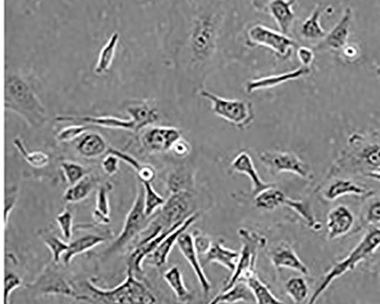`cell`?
<instances>
[{
  "instance_id": "cell-26",
  "label": "cell",
  "mask_w": 380,
  "mask_h": 304,
  "mask_svg": "<svg viewBox=\"0 0 380 304\" xmlns=\"http://www.w3.org/2000/svg\"><path fill=\"white\" fill-rule=\"evenodd\" d=\"M110 236L98 234H89L70 243L66 253L62 258L64 266L70 265L76 256L88 252L108 241Z\"/></svg>"
},
{
  "instance_id": "cell-14",
  "label": "cell",
  "mask_w": 380,
  "mask_h": 304,
  "mask_svg": "<svg viewBox=\"0 0 380 304\" xmlns=\"http://www.w3.org/2000/svg\"><path fill=\"white\" fill-rule=\"evenodd\" d=\"M295 1L273 0V1H255L252 4L260 11L268 14L278 26L279 31L289 36L295 20L293 6Z\"/></svg>"
},
{
  "instance_id": "cell-54",
  "label": "cell",
  "mask_w": 380,
  "mask_h": 304,
  "mask_svg": "<svg viewBox=\"0 0 380 304\" xmlns=\"http://www.w3.org/2000/svg\"><path fill=\"white\" fill-rule=\"evenodd\" d=\"M342 51L344 58L348 61H354L356 59V56L359 55V49L354 43H348Z\"/></svg>"
},
{
  "instance_id": "cell-28",
  "label": "cell",
  "mask_w": 380,
  "mask_h": 304,
  "mask_svg": "<svg viewBox=\"0 0 380 304\" xmlns=\"http://www.w3.org/2000/svg\"><path fill=\"white\" fill-rule=\"evenodd\" d=\"M374 192L356 184L349 179H337L324 191V196L327 200L335 201L343 196H371Z\"/></svg>"
},
{
  "instance_id": "cell-42",
  "label": "cell",
  "mask_w": 380,
  "mask_h": 304,
  "mask_svg": "<svg viewBox=\"0 0 380 304\" xmlns=\"http://www.w3.org/2000/svg\"><path fill=\"white\" fill-rule=\"evenodd\" d=\"M144 188L145 213L147 218L151 217L155 211L165 204L166 200L159 195L151 183H141Z\"/></svg>"
},
{
  "instance_id": "cell-25",
  "label": "cell",
  "mask_w": 380,
  "mask_h": 304,
  "mask_svg": "<svg viewBox=\"0 0 380 304\" xmlns=\"http://www.w3.org/2000/svg\"><path fill=\"white\" fill-rule=\"evenodd\" d=\"M207 263H217L233 273L238 262L240 253L227 248L222 241H213L210 250L205 255Z\"/></svg>"
},
{
  "instance_id": "cell-41",
  "label": "cell",
  "mask_w": 380,
  "mask_h": 304,
  "mask_svg": "<svg viewBox=\"0 0 380 304\" xmlns=\"http://www.w3.org/2000/svg\"><path fill=\"white\" fill-rule=\"evenodd\" d=\"M13 143L21 155L24 157V159L31 166L36 168H42L48 165L50 163V157L48 154L40 151L29 152L21 138H15Z\"/></svg>"
},
{
  "instance_id": "cell-13",
  "label": "cell",
  "mask_w": 380,
  "mask_h": 304,
  "mask_svg": "<svg viewBox=\"0 0 380 304\" xmlns=\"http://www.w3.org/2000/svg\"><path fill=\"white\" fill-rule=\"evenodd\" d=\"M182 138V132L178 128L155 127L145 132L142 142L148 152L163 153L172 150Z\"/></svg>"
},
{
  "instance_id": "cell-55",
  "label": "cell",
  "mask_w": 380,
  "mask_h": 304,
  "mask_svg": "<svg viewBox=\"0 0 380 304\" xmlns=\"http://www.w3.org/2000/svg\"><path fill=\"white\" fill-rule=\"evenodd\" d=\"M365 175L367 177H370V178L374 179L375 180H377V182H380V169H378V170H375V171L371 172L369 173H367Z\"/></svg>"
},
{
  "instance_id": "cell-49",
  "label": "cell",
  "mask_w": 380,
  "mask_h": 304,
  "mask_svg": "<svg viewBox=\"0 0 380 304\" xmlns=\"http://www.w3.org/2000/svg\"><path fill=\"white\" fill-rule=\"evenodd\" d=\"M192 236L195 248H197L199 254L204 256L210 250L213 241L210 239V236L198 231L192 234Z\"/></svg>"
},
{
  "instance_id": "cell-30",
  "label": "cell",
  "mask_w": 380,
  "mask_h": 304,
  "mask_svg": "<svg viewBox=\"0 0 380 304\" xmlns=\"http://www.w3.org/2000/svg\"><path fill=\"white\" fill-rule=\"evenodd\" d=\"M78 152L86 159H96L103 153L107 152L108 146L105 139L101 135L91 132L85 135L77 145Z\"/></svg>"
},
{
  "instance_id": "cell-33",
  "label": "cell",
  "mask_w": 380,
  "mask_h": 304,
  "mask_svg": "<svg viewBox=\"0 0 380 304\" xmlns=\"http://www.w3.org/2000/svg\"><path fill=\"white\" fill-rule=\"evenodd\" d=\"M163 278L179 301L185 303L192 299L191 292L184 283L181 270L178 266H172L168 269Z\"/></svg>"
},
{
  "instance_id": "cell-29",
  "label": "cell",
  "mask_w": 380,
  "mask_h": 304,
  "mask_svg": "<svg viewBox=\"0 0 380 304\" xmlns=\"http://www.w3.org/2000/svg\"><path fill=\"white\" fill-rule=\"evenodd\" d=\"M240 302L247 303L255 302L251 290L245 281H240L232 288L222 290L208 304H234Z\"/></svg>"
},
{
  "instance_id": "cell-23",
  "label": "cell",
  "mask_w": 380,
  "mask_h": 304,
  "mask_svg": "<svg viewBox=\"0 0 380 304\" xmlns=\"http://www.w3.org/2000/svg\"><path fill=\"white\" fill-rule=\"evenodd\" d=\"M195 171L190 164H183L170 171L167 177V187L170 194H192L195 187Z\"/></svg>"
},
{
  "instance_id": "cell-35",
  "label": "cell",
  "mask_w": 380,
  "mask_h": 304,
  "mask_svg": "<svg viewBox=\"0 0 380 304\" xmlns=\"http://www.w3.org/2000/svg\"><path fill=\"white\" fill-rule=\"evenodd\" d=\"M120 41V33L115 31L112 33L108 41L105 44L99 53L97 64L95 68V73L101 75L106 73L111 66L115 54Z\"/></svg>"
},
{
  "instance_id": "cell-36",
  "label": "cell",
  "mask_w": 380,
  "mask_h": 304,
  "mask_svg": "<svg viewBox=\"0 0 380 304\" xmlns=\"http://www.w3.org/2000/svg\"><path fill=\"white\" fill-rule=\"evenodd\" d=\"M287 196L282 190L273 186L262 191L255 196V205L258 209L273 211L281 206H284V201Z\"/></svg>"
},
{
  "instance_id": "cell-17",
  "label": "cell",
  "mask_w": 380,
  "mask_h": 304,
  "mask_svg": "<svg viewBox=\"0 0 380 304\" xmlns=\"http://www.w3.org/2000/svg\"><path fill=\"white\" fill-rule=\"evenodd\" d=\"M177 228L164 231L151 241L133 246L132 251L128 258H126V274L140 277L143 276V262L145 258H148L149 256L153 254L161 241H163L170 232L175 230Z\"/></svg>"
},
{
  "instance_id": "cell-32",
  "label": "cell",
  "mask_w": 380,
  "mask_h": 304,
  "mask_svg": "<svg viewBox=\"0 0 380 304\" xmlns=\"http://www.w3.org/2000/svg\"><path fill=\"white\" fill-rule=\"evenodd\" d=\"M113 188V184L110 182L103 183L98 188L96 207L92 216L99 225H108L111 222L109 194Z\"/></svg>"
},
{
  "instance_id": "cell-27",
  "label": "cell",
  "mask_w": 380,
  "mask_h": 304,
  "mask_svg": "<svg viewBox=\"0 0 380 304\" xmlns=\"http://www.w3.org/2000/svg\"><path fill=\"white\" fill-rule=\"evenodd\" d=\"M328 9V7L319 4L315 7L312 14L302 22L299 33L303 39L309 42L319 41L320 42L325 38L327 32L322 28L320 18Z\"/></svg>"
},
{
  "instance_id": "cell-53",
  "label": "cell",
  "mask_w": 380,
  "mask_h": 304,
  "mask_svg": "<svg viewBox=\"0 0 380 304\" xmlns=\"http://www.w3.org/2000/svg\"><path fill=\"white\" fill-rule=\"evenodd\" d=\"M171 151L174 152L175 154L178 157H185L191 152L190 145L182 138L175 144Z\"/></svg>"
},
{
  "instance_id": "cell-5",
  "label": "cell",
  "mask_w": 380,
  "mask_h": 304,
  "mask_svg": "<svg viewBox=\"0 0 380 304\" xmlns=\"http://www.w3.org/2000/svg\"><path fill=\"white\" fill-rule=\"evenodd\" d=\"M198 93L202 98L210 101L212 110L216 116L222 118L238 130H245L255 120V109L249 100L227 99L205 88L201 89Z\"/></svg>"
},
{
  "instance_id": "cell-18",
  "label": "cell",
  "mask_w": 380,
  "mask_h": 304,
  "mask_svg": "<svg viewBox=\"0 0 380 304\" xmlns=\"http://www.w3.org/2000/svg\"><path fill=\"white\" fill-rule=\"evenodd\" d=\"M199 218V214H192L185 221H184L178 228L170 232L166 238L161 241L156 250L153 254L148 257L149 263L155 268L165 266L168 261V257L177 244L180 236L186 232L187 230Z\"/></svg>"
},
{
  "instance_id": "cell-47",
  "label": "cell",
  "mask_w": 380,
  "mask_h": 304,
  "mask_svg": "<svg viewBox=\"0 0 380 304\" xmlns=\"http://www.w3.org/2000/svg\"><path fill=\"white\" fill-rule=\"evenodd\" d=\"M22 285V279L19 276L14 273H9L6 274L5 278V304H9L11 295L17 288Z\"/></svg>"
},
{
  "instance_id": "cell-6",
  "label": "cell",
  "mask_w": 380,
  "mask_h": 304,
  "mask_svg": "<svg viewBox=\"0 0 380 304\" xmlns=\"http://www.w3.org/2000/svg\"><path fill=\"white\" fill-rule=\"evenodd\" d=\"M246 43L250 48L269 49L282 60L289 58L293 50L299 48L297 41L289 36L262 24L252 25L247 29Z\"/></svg>"
},
{
  "instance_id": "cell-37",
  "label": "cell",
  "mask_w": 380,
  "mask_h": 304,
  "mask_svg": "<svg viewBox=\"0 0 380 304\" xmlns=\"http://www.w3.org/2000/svg\"><path fill=\"white\" fill-rule=\"evenodd\" d=\"M247 285L251 290L257 304H284L283 301L276 298L258 278L257 275L246 281Z\"/></svg>"
},
{
  "instance_id": "cell-4",
  "label": "cell",
  "mask_w": 380,
  "mask_h": 304,
  "mask_svg": "<svg viewBox=\"0 0 380 304\" xmlns=\"http://www.w3.org/2000/svg\"><path fill=\"white\" fill-rule=\"evenodd\" d=\"M238 234L242 243L238 262L222 290L232 288L240 281L246 283L248 279L257 275L256 268L258 253L267 243V239L263 236L245 229H240Z\"/></svg>"
},
{
  "instance_id": "cell-39",
  "label": "cell",
  "mask_w": 380,
  "mask_h": 304,
  "mask_svg": "<svg viewBox=\"0 0 380 304\" xmlns=\"http://www.w3.org/2000/svg\"><path fill=\"white\" fill-rule=\"evenodd\" d=\"M284 206L289 207L300 216L311 229L318 228L314 210L307 200H298L285 198Z\"/></svg>"
},
{
  "instance_id": "cell-8",
  "label": "cell",
  "mask_w": 380,
  "mask_h": 304,
  "mask_svg": "<svg viewBox=\"0 0 380 304\" xmlns=\"http://www.w3.org/2000/svg\"><path fill=\"white\" fill-rule=\"evenodd\" d=\"M379 246L380 229L374 228L364 236L346 258L332 268L322 280L321 285L327 289L333 281L354 269L356 265L374 253Z\"/></svg>"
},
{
  "instance_id": "cell-43",
  "label": "cell",
  "mask_w": 380,
  "mask_h": 304,
  "mask_svg": "<svg viewBox=\"0 0 380 304\" xmlns=\"http://www.w3.org/2000/svg\"><path fill=\"white\" fill-rule=\"evenodd\" d=\"M61 167L66 182L71 186L76 184L88 174L84 166L73 162L63 161Z\"/></svg>"
},
{
  "instance_id": "cell-11",
  "label": "cell",
  "mask_w": 380,
  "mask_h": 304,
  "mask_svg": "<svg viewBox=\"0 0 380 304\" xmlns=\"http://www.w3.org/2000/svg\"><path fill=\"white\" fill-rule=\"evenodd\" d=\"M192 196V194L189 193L170 194L153 221L165 231L180 226L192 215L190 211Z\"/></svg>"
},
{
  "instance_id": "cell-2",
  "label": "cell",
  "mask_w": 380,
  "mask_h": 304,
  "mask_svg": "<svg viewBox=\"0 0 380 304\" xmlns=\"http://www.w3.org/2000/svg\"><path fill=\"white\" fill-rule=\"evenodd\" d=\"M74 304H165L143 276L126 274L122 283L113 288H101L93 278L73 281Z\"/></svg>"
},
{
  "instance_id": "cell-44",
  "label": "cell",
  "mask_w": 380,
  "mask_h": 304,
  "mask_svg": "<svg viewBox=\"0 0 380 304\" xmlns=\"http://www.w3.org/2000/svg\"><path fill=\"white\" fill-rule=\"evenodd\" d=\"M56 221L63 239L67 241H71L73 235V215L72 211L66 209L56 216Z\"/></svg>"
},
{
  "instance_id": "cell-40",
  "label": "cell",
  "mask_w": 380,
  "mask_h": 304,
  "mask_svg": "<svg viewBox=\"0 0 380 304\" xmlns=\"http://www.w3.org/2000/svg\"><path fill=\"white\" fill-rule=\"evenodd\" d=\"M285 290L294 303L301 304L307 299L309 288L304 278L293 277L287 281Z\"/></svg>"
},
{
  "instance_id": "cell-38",
  "label": "cell",
  "mask_w": 380,
  "mask_h": 304,
  "mask_svg": "<svg viewBox=\"0 0 380 304\" xmlns=\"http://www.w3.org/2000/svg\"><path fill=\"white\" fill-rule=\"evenodd\" d=\"M40 239L51 251L53 263L58 265L62 261L63 255L66 253L70 243H66L49 230L40 232Z\"/></svg>"
},
{
  "instance_id": "cell-57",
  "label": "cell",
  "mask_w": 380,
  "mask_h": 304,
  "mask_svg": "<svg viewBox=\"0 0 380 304\" xmlns=\"http://www.w3.org/2000/svg\"><path fill=\"white\" fill-rule=\"evenodd\" d=\"M378 73L380 74V65L379 66V68H378Z\"/></svg>"
},
{
  "instance_id": "cell-31",
  "label": "cell",
  "mask_w": 380,
  "mask_h": 304,
  "mask_svg": "<svg viewBox=\"0 0 380 304\" xmlns=\"http://www.w3.org/2000/svg\"><path fill=\"white\" fill-rule=\"evenodd\" d=\"M98 185L97 178L91 174L86 175L79 182L68 187L63 194V199L70 204H76L87 199Z\"/></svg>"
},
{
  "instance_id": "cell-20",
  "label": "cell",
  "mask_w": 380,
  "mask_h": 304,
  "mask_svg": "<svg viewBox=\"0 0 380 304\" xmlns=\"http://www.w3.org/2000/svg\"><path fill=\"white\" fill-rule=\"evenodd\" d=\"M230 169L232 172L248 177L252 184V192L255 196L261 193L262 191L274 186L272 184L263 182L257 171L250 154L247 152H240L230 164Z\"/></svg>"
},
{
  "instance_id": "cell-10",
  "label": "cell",
  "mask_w": 380,
  "mask_h": 304,
  "mask_svg": "<svg viewBox=\"0 0 380 304\" xmlns=\"http://www.w3.org/2000/svg\"><path fill=\"white\" fill-rule=\"evenodd\" d=\"M259 159L273 174L291 173L306 179L313 177L309 165L292 152L263 151Z\"/></svg>"
},
{
  "instance_id": "cell-52",
  "label": "cell",
  "mask_w": 380,
  "mask_h": 304,
  "mask_svg": "<svg viewBox=\"0 0 380 304\" xmlns=\"http://www.w3.org/2000/svg\"><path fill=\"white\" fill-rule=\"evenodd\" d=\"M140 183H151L156 177L155 168L152 165L144 164L141 170L137 173Z\"/></svg>"
},
{
  "instance_id": "cell-34",
  "label": "cell",
  "mask_w": 380,
  "mask_h": 304,
  "mask_svg": "<svg viewBox=\"0 0 380 304\" xmlns=\"http://www.w3.org/2000/svg\"><path fill=\"white\" fill-rule=\"evenodd\" d=\"M130 118L135 123L136 132L154 125L159 120L158 110L148 104H139L128 108Z\"/></svg>"
},
{
  "instance_id": "cell-24",
  "label": "cell",
  "mask_w": 380,
  "mask_h": 304,
  "mask_svg": "<svg viewBox=\"0 0 380 304\" xmlns=\"http://www.w3.org/2000/svg\"><path fill=\"white\" fill-rule=\"evenodd\" d=\"M57 122H82L111 129H122L136 132L135 123L133 119L124 120L115 117H73L59 116L55 118Z\"/></svg>"
},
{
  "instance_id": "cell-19",
  "label": "cell",
  "mask_w": 380,
  "mask_h": 304,
  "mask_svg": "<svg viewBox=\"0 0 380 304\" xmlns=\"http://www.w3.org/2000/svg\"><path fill=\"white\" fill-rule=\"evenodd\" d=\"M270 258L275 268H289L304 276L309 275L307 266L289 243L281 242L274 246L270 252Z\"/></svg>"
},
{
  "instance_id": "cell-48",
  "label": "cell",
  "mask_w": 380,
  "mask_h": 304,
  "mask_svg": "<svg viewBox=\"0 0 380 304\" xmlns=\"http://www.w3.org/2000/svg\"><path fill=\"white\" fill-rule=\"evenodd\" d=\"M107 156L101 162V167L103 172L108 176H113L117 174L119 170L120 159L116 155L107 153Z\"/></svg>"
},
{
  "instance_id": "cell-16",
  "label": "cell",
  "mask_w": 380,
  "mask_h": 304,
  "mask_svg": "<svg viewBox=\"0 0 380 304\" xmlns=\"http://www.w3.org/2000/svg\"><path fill=\"white\" fill-rule=\"evenodd\" d=\"M352 13L351 8L348 7L345 9L336 26L330 32L327 33L324 40H322L316 45L314 51H342L346 46L350 35Z\"/></svg>"
},
{
  "instance_id": "cell-7",
  "label": "cell",
  "mask_w": 380,
  "mask_h": 304,
  "mask_svg": "<svg viewBox=\"0 0 380 304\" xmlns=\"http://www.w3.org/2000/svg\"><path fill=\"white\" fill-rule=\"evenodd\" d=\"M144 196V188L140 183L133 205L125 217L123 228L118 238L103 252V254L111 256L118 253L148 226L149 222L147 223L148 218L145 213Z\"/></svg>"
},
{
  "instance_id": "cell-21",
  "label": "cell",
  "mask_w": 380,
  "mask_h": 304,
  "mask_svg": "<svg viewBox=\"0 0 380 304\" xmlns=\"http://www.w3.org/2000/svg\"><path fill=\"white\" fill-rule=\"evenodd\" d=\"M310 72L309 67L301 66L289 72L256 78L247 83L246 93L252 94L261 90L277 87L287 82L299 80L308 75Z\"/></svg>"
},
{
  "instance_id": "cell-56",
  "label": "cell",
  "mask_w": 380,
  "mask_h": 304,
  "mask_svg": "<svg viewBox=\"0 0 380 304\" xmlns=\"http://www.w3.org/2000/svg\"><path fill=\"white\" fill-rule=\"evenodd\" d=\"M320 296L319 293L315 290L306 304H316Z\"/></svg>"
},
{
  "instance_id": "cell-22",
  "label": "cell",
  "mask_w": 380,
  "mask_h": 304,
  "mask_svg": "<svg viewBox=\"0 0 380 304\" xmlns=\"http://www.w3.org/2000/svg\"><path fill=\"white\" fill-rule=\"evenodd\" d=\"M328 239L336 240L346 235L352 229L354 224V216L352 211L345 206L333 208L327 216Z\"/></svg>"
},
{
  "instance_id": "cell-50",
  "label": "cell",
  "mask_w": 380,
  "mask_h": 304,
  "mask_svg": "<svg viewBox=\"0 0 380 304\" xmlns=\"http://www.w3.org/2000/svg\"><path fill=\"white\" fill-rule=\"evenodd\" d=\"M297 56L302 66L309 67V68L315 58L314 51L307 47H299L297 49Z\"/></svg>"
},
{
  "instance_id": "cell-46",
  "label": "cell",
  "mask_w": 380,
  "mask_h": 304,
  "mask_svg": "<svg viewBox=\"0 0 380 304\" xmlns=\"http://www.w3.org/2000/svg\"><path fill=\"white\" fill-rule=\"evenodd\" d=\"M19 196V189L11 187L6 189L5 197V226L7 228L10 214L16 206Z\"/></svg>"
},
{
  "instance_id": "cell-3",
  "label": "cell",
  "mask_w": 380,
  "mask_h": 304,
  "mask_svg": "<svg viewBox=\"0 0 380 304\" xmlns=\"http://www.w3.org/2000/svg\"><path fill=\"white\" fill-rule=\"evenodd\" d=\"M5 108L25 120L32 128H39L47 121V110L24 78L10 74L6 78Z\"/></svg>"
},
{
  "instance_id": "cell-12",
  "label": "cell",
  "mask_w": 380,
  "mask_h": 304,
  "mask_svg": "<svg viewBox=\"0 0 380 304\" xmlns=\"http://www.w3.org/2000/svg\"><path fill=\"white\" fill-rule=\"evenodd\" d=\"M349 145L358 148L353 152L344 154L342 161H351L354 164L369 168L368 173L380 169V142H366L365 137L359 134L353 135Z\"/></svg>"
},
{
  "instance_id": "cell-51",
  "label": "cell",
  "mask_w": 380,
  "mask_h": 304,
  "mask_svg": "<svg viewBox=\"0 0 380 304\" xmlns=\"http://www.w3.org/2000/svg\"><path fill=\"white\" fill-rule=\"evenodd\" d=\"M365 221L368 224L380 223V200H377L368 207L366 212Z\"/></svg>"
},
{
  "instance_id": "cell-45",
  "label": "cell",
  "mask_w": 380,
  "mask_h": 304,
  "mask_svg": "<svg viewBox=\"0 0 380 304\" xmlns=\"http://www.w3.org/2000/svg\"><path fill=\"white\" fill-rule=\"evenodd\" d=\"M88 131V127L84 125H73L67 127L57 134V140L59 142H68L73 141Z\"/></svg>"
},
{
  "instance_id": "cell-1",
  "label": "cell",
  "mask_w": 380,
  "mask_h": 304,
  "mask_svg": "<svg viewBox=\"0 0 380 304\" xmlns=\"http://www.w3.org/2000/svg\"><path fill=\"white\" fill-rule=\"evenodd\" d=\"M233 3L186 1L183 6L180 64L192 92L200 91L221 62V42Z\"/></svg>"
},
{
  "instance_id": "cell-15",
  "label": "cell",
  "mask_w": 380,
  "mask_h": 304,
  "mask_svg": "<svg viewBox=\"0 0 380 304\" xmlns=\"http://www.w3.org/2000/svg\"><path fill=\"white\" fill-rule=\"evenodd\" d=\"M177 245L178 248L189 263L199 281L203 294L208 295L212 289L210 281L207 278L199 258V253L195 248L192 234L184 232L178 239Z\"/></svg>"
},
{
  "instance_id": "cell-9",
  "label": "cell",
  "mask_w": 380,
  "mask_h": 304,
  "mask_svg": "<svg viewBox=\"0 0 380 304\" xmlns=\"http://www.w3.org/2000/svg\"><path fill=\"white\" fill-rule=\"evenodd\" d=\"M57 266L53 263L46 267L34 283L28 284L26 288L40 296H63L73 299L75 296L73 281L66 278L56 268Z\"/></svg>"
}]
</instances>
